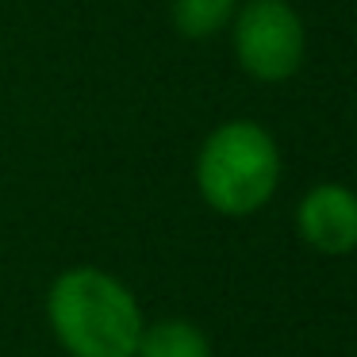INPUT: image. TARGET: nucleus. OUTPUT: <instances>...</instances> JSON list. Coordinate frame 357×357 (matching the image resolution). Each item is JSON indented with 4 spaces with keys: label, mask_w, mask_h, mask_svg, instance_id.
Listing matches in <instances>:
<instances>
[{
    "label": "nucleus",
    "mask_w": 357,
    "mask_h": 357,
    "mask_svg": "<svg viewBox=\"0 0 357 357\" xmlns=\"http://www.w3.org/2000/svg\"><path fill=\"white\" fill-rule=\"evenodd\" d=\"M47 315L73 357H135L142 315L135 296L100 269H66L50 284Z\"/></svg>",
    "instance_id": "nucleus-1"
},
{
    "label": "nucleus",
    "mask_w": 357,
    "mask_h": 357,
    "mask_svg": "<svg viewBox=\"0 0 357 357\" xmlns=\"http://www.w3.org/2000/svg\"><path fill=\"white\" fill-rule=\"evenodd\" d=\"M280 181V154L261 123L231 119L215 127L196 158V185L204 200L223 215L257 211Z\"/></svg>",
    "instance_id": "nucleus-2"
},
{
    "label": "nucleus",
    "mask_w": 357,
    "mask_h": 357,
    "mask_svg": "<svg viewBox=\"0 0 357 357\" xmlns=\"http://www.w3.org/2000/svg\"><path fill=\"white\" fill-rule=\"evenodd\" d=\"M307 39L284 0H246L234 16V54L257 81H284L300 70Z\"/></svg>",
    "instance_id": "nucleus-3"
},
{
    "label": "nucleus",
    "mask_w": 357,
    "mask_h": 357,
    "mask_svg": "<svg viewBox=\"0 0 357 357\" xmlns=\"http://www.w3.org/2000/svg\"><path fill=\"white\" fill-rule=\"evenodd\" d=\"M303 242L319 254L357 250V196L346 185H315L296 208Z\"/></svg>",
    "instance_id": "nucleus-4"
},
{
    "label": "nucleus",
    "mask_w": 357,
    "mask_h": 357,
    "mask_svg": "<svg viewBox=\"0 0 357 357\" xmlns=\"http://www.w3.org/2000/svg\"><path fill=\"white\" fill-rule=\"evenodd\" d=\"M135 357H211V346L200 326L185 319H165V323L142 326Z\"/></svg>",
    "instance_id": "nucleus-5"
},
{
    "label": "nucleus",
    "mask_w": 357,
    "mask_h": 357,
    "mask_svg": "<svg viewBox=\"0 0 357 357\" xmlns=\"http://www.w3.org/2000/svg\"><path fill=\"white\" fill-rule=\"evenodd\" d=\"M238 0H173V24L185 39H211L234 16Z\"/></svg>",
    "instance_id": "nucleus-6"
}]
</instances>
